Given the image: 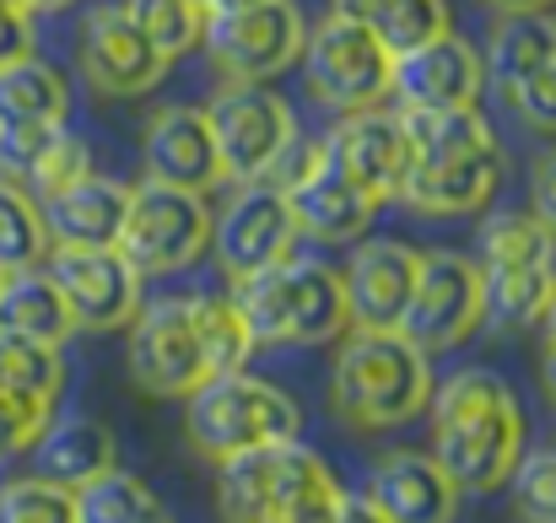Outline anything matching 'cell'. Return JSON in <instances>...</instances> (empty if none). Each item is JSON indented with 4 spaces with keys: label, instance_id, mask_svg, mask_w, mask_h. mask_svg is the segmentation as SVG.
Masks as SVG:
<instances>
[{
    "label": "cell",
    "instance_id": "6da1fadb",
    "mask_svg": "<svg viewBox=\"0 0 556 523\" xmlns=\"http://www.w3.org/2000/svg\"><path fill=\"white\" fill-rule=\"evenodd\" d=\"M432 459L459 492H503L514 464L525 459V410L514 388L486 372L465 367L448 383H432Z\"/></svg>",
    "mask_w": 556,
    "mask_h": 523
},
{
    "label": "cell",
    "instance_id": "7a4b0ae2",
    "mask_svg": "<svg viewBox=\"0 0 556 523\" xmlns=\"http://www.w3.org/2000/svg\"><path fill=\"white\" fill-rule=\"evenodd\" d=\"M432 361L400 330H346L330 372V405L357 432H389L427 410Z\"/></svg>",
    "mask_w": 556,
    "mask_h": 523
},
{
    "label": "cell",
    "instance_id": "3957f363",
    "mask_svg": "<svg viewBox=\"0 0 556 523\" xmlns=\"http://www.w3.org/2000/svg\"><path fill=\"white\" fill-rule=\"evenodd\" d=\"M232 303L254 346H336L352 330L341 270L325 259H281L260 276L232 281Z\"/></svg>",
    "mask_w": 556,
    "mask_h": 523
},
{
    "label": "cell",
    "instance_id": "277c9868",
    "mask_svg": "<svg viewBox=\"0 0 556 523\" xmlns=\"http://www.w3.org/2000/svg\"><path fill=\"white\" fill-rule=\"evenodd\" d=\"M303 432V410L287 388L243 372H216L185 399V437L189 448L211 464L265 448V443H292Z\"/></svg>",
    "mask_w": 556,
    "mask_h": 523
},
{
    "label": "cell",
    "instance_id": "5b68a950",
    "mask_svg": "<svg viewBox=\"0 0 556 523\" xmlns=\"http://www.w3.org/2000/svg\"><path fill=\"white\" fill-rule=\"evenodd\" d=\"M476 265L486 281V319L503 330H535L556 286V238L535 211H503L481 227Z\"/></svg>",
    "mask_w": 556,
    "mask_h": 523
},
{
    "label": "cell",
    "instance_id": "8992f818",
    "mask_svg": "<svg viewBox=\"0 0 556 523\" xmlns=\"http://www.w3.org/2000/svg\"><path fill=\"white\" fill-rule=\"evenodd\" d=\"M336 475L314 448L292 443H265L243 448L216 464V513L222 523H281L303 497L330 486Z\"/></svg>",
    "mask_w": 556,
    "mask_h": 523
},
{
    "label": "cell",
    "instance_id": "52a82bcc",
    "mask_svg": "<svg viewBox=\"0 0 556 523\" xmlns=\"http://www.w3.org/2000/svg\"><path fill=\"white\" fill-rule=\"evenodd\" d=\"M114 248L141 276H174V270L194 265L211 248V205H205V194L157 183V178L136 183Z\"/></svg>",
    "mask_w": 556,
    "mask_h": 523
},
{
    "label": "cell",
    "instance_id": "ba28073f",
    "mask_svg": "<svg viewBox=\"0 0 556 523\" xmlns=\"http://www.w3.org/2000/svg\"><path fill=\"white\" fill-rule=\"evenodd\" d=\"M303 81L308 92L336 109V114H363L378 109L389 98V71H394V54L378 43L368 22H352V16H325L308 38H303Z\"/></svg>",
    "mask_w": 556,
    "mask_h": 523
},
{
    "label": "cell",
    "instance_id": "9c48e42d",
    "mask_svg": "<svg viewBox=\"0 0 556 523\" xmlns=\"http://www.w3.org/2000/svg\"><path fill=\"white\" fill-rule=\"evenodd\" d=\"M486 324V281L481 265L454 254V248H432L421 254L416 270V292L400 314V335L416 350L438 356V350L465 346L476 330Z\"/></svg>",
    "mask_w": 556,
    "mask_h": 523
},
{
    "label": "cell",
    "instance_id": "30bf717a",
    "mask_svg": "<svg viewBox=\"0 0 556 523\" xmlns=\"http://www.w3.org/2000/svg\"><path fill=\"white\" fill-rule=\"evenodd\" d=\"M303 38H308V22L292 0H254V5L205 16L200 49L216 60L227 81H270L287 65H298Z\"/></svg>",
    "mask_w": 556,
    "mask_h": 523
},
{
    "label": "cell",
    "instance_id": "8fae6325",
    "mask_svg": "<svg viewBox=\"0 0 556 523\" xmlns=\"http://www.w3.org/2000/svg\"><path fill=\"white\" fill-rule=\"evenodd\" d=\"M130 330V383L152 399H189L211 367L200 346V324H194V297H157L141 303V314L125 324Z\"/></svg>",
    "mask_w": 556,
    "mask_h": 523
},
{
    "label": "cell",
    "instance_id": "7c38bea8",
    "mask_svg": "<svg viewBox=\"0 0 556 523\" xmlns=\"http://www.w3.org/2000/svg\"><path fill=\"white\" fill-rule=\"evenodd\" d=\"M43 270L60 286L76 330H92V335L125 330L147 303V276L119 248H65V243H54L43 254Z\"/></svg>",
    "mask_w": 556,
    "mask_h": 523
},
{
    "label": "cell",
    "instance_id": "4fadbf2b",
    "mask_svg": "<svg viewBox=\"0 0 556 523\" xmlns=\"http://www.w3.org/2000/svg\"><path fill=\"white\" fill-rule=\"evenodd\" d=\"M205 119L222 152V174L238 183L265 178V168L298 141V114L281 92H265V81H232L227 92H216Z\"/></svg>",
    "mask_w": 556,
    "mask_h": 523
},
{
    "label": "cell",
    "instance_id": "5bb4252c",
    "mask_svg": "<svg viewBox=\"0 0 556 523\" xmlns=\"http://www.w3.org/2000/svg\"><path fill=\"white\" fill-rule=\"evenodd\" d=\"M292 248H298V221L276 183L254 178L222 211H211V254L227 270V281L260 276V270L292 259Z\"/></svg>",
    "mask_w": 556,
    "mask_h": 523
},
{
    "label": "cell",
    "instance_id": "9a60e30c",
    "mask_svg": "<svg viewBox=\"0 0 556 523\" xmlns=\"http://www.w3.org/2000/svg\"><path fill=\"white\" fill-rule=\"evenodd\" d=\"M325 163L346 183H357L368 200H400V183L410 174V136L400 125V114L383 109H363V114H341V125L330 130Z\"/></svg>",
    "mask_w": 556,
    "mask_h": 523
},
{
    "label": "cell",
    "instance_id": "2e32d148",
    "mask_svg": "<svg viewBox=\"0 0 556 523\" xmlns=\"http://www.w3.org/2000/svg\"><path fill=\"white\" fill-rule=\"evenodd\" d=\"M503 183V146H459V152H432L410 157V174L400 183V200L421 216H476Z\"/></svg>",
    "mask_w": 556,
    "mask_h": 523
},
{
    "label": "cell",
    "instance_id": "e0dca14e",
    "mask_svg": "<svg viewBox=\"0 0 556 523\" xmlns=\"http://www.w3.org/2000/svg\"><path fill=\"white\" fill-rule=\"evenodd\" d=\"M481 87H486V60L454 27L410 54H394L389 71V92L405 109H476Z\"/></svg>",
    "mask_w": 556,
    "mask_h": 523
},
{
    "label": "cell",
    "instance_id": "ac0fdd59",
    "mask_svg": "<svg viewBox=\"0 0 556 523\" xmlns=\"http://www.w3.org/2000/svg\"><path fill=\"white\" fill-rule=\"evenodd\" d=\"M174 60H163L147 33L119 11V5H98L81 27V71L103 98H141L168 76Z\"/></svg>",
    "mask_w": 556,
    "mask_h": 523
},
{
    "label": "cell",
    "instance_id": "d6986e66",
    "mask_svg": "<svg viewBox=\"0 0 556 523\" xmlns=\"http://www.w3.org/2000/svg\"><path fill=\"white\" fill-rule=\"evenodd\" d=\"M416 270H421V254L400 238L357 243V254L341 270L352 330H400V314L416 292Z\"/></svg>",
    "mask_w": 556,
    "mask_h": 523
},
{
    "label": "cell",
    "instance_id": "ffe728a7",
    "mask_svg": "<svg viewBox=\"0 0 556 523\" xmlns=\"http://www.w3.org/2000/svg\"><path fill=\"white\" fill-rule=\"evenodd\" d=\"M281 194L292 205L298 238H319V243H363V232L372 227V211H378V200H368L357 183H346L325 163V146Z\"/></svg>",
    "mask_w": 556,
    "mask_h": 523
},
{
    "label": "cell",
    "instance_id": "44dd1931",
    "mask_svg": "<svg viewBox=\"0 0 556 523\" xmlns=\"http://www.w3.org/2000/svg\"><path fill=\"white\" fill-rule=\"evenodd\" d=\"M368 497L383 508L389 523H454L465 492L443 475V464L432 454L394 448V454H383L372 464Z\"/></svg>",
    "mask_w": 556,
    "mask_h": 523
},
{
    "label": "cell",
    "instance_id": "7402d4cb",
    "mask_svg": "<svg viewBox=\"0 0 556 523\" xmlns=\"http://www.w3.org/2000/svg\"><path fill=\"white\" fill-rule=\"evenodd\" d=\"M147 178L157 183H174V189H216L222 183V152H216V136H211V119L205 109H163L152 125H147Z\"/></svg>",
    "mask_w": 556,
    "mask_h": 523
},
{
    "label": "cell",
    "instance_id": "603a6c76",
    "mask_svg": "<svg viewBox=\"0 0 556 523\" xmlns=\"http://www.w3.org/2000/svg\"><path fill=\"white\" fill-rule=\"evenodd\" d=\"M43 205V227H49V248H114L119 227H125V205H130V183L103 174H81L65 183L60 194L38 200Z\"/></svg>",
    "mask_w": 556,
    "mask_h": 523
},
{
    "label": "cell",
    "instance_id": "cb8c5ba5",
    "mask_svg": "<svg viewBox=\"0 0 556 523\" xmlns=\"http://www.w3.org/2000/svg\"><path fill=\"white\" fill-rule=\"evenodd\" d=\"M27 454H33V475L54 481L65 492H76L119 464V443L98 416H60V421L49 416V426L38 432V443Z\"/></svg>",
    "mask_w": 556,
    "mask_h": 523
},
{
    "label": "cell",
    "instance_id": "d4e9b609",
    "mask_svg": "<svg viewBox=\"0 0 556 523\" xmlns=\"http://www.w3.org/2000/svg\"><path fill=\"white\" fill-rule=\"evenodd\" d=\"M0 330L5 335H27L43 346H65L76 335V319L60 297V286L49 281V270H11L0 276Z\"/></svg>",
    "mask_w": 556,
    "mask_h": 523
},
{
    "label": "cell",
    "instance_id": "484cf974",
    "mask_svg": "<svg viewBox=\"0 0 556 523\" xmlns=\"http://www.w3.org/2000/svg\"><path fill=\"white\" fill-rule=\"evenodd\" d=\"M71 119V87L54 65L38 54H22L0 65V125H65Z\"/></svg>",
    "mask_w": 556,
    "mask_h": 523
},
{
    "label": "cell",
    "instance_id": "4316f807",
    "mask_svg": "<svg viewBox=\"0 0 556 523\" xmlns=\"http://www.w3.org/2000/svg\"><path fill=\"white\" fill-rule=\"evenodd\" d=\"M556 60V22L546 11H519V16H503L497 33H492V60L486 71L514 92L519 81H530L535 71H546Z\"/></svg>",
    "mask_w": 556,
    "mask_h": 523
},
{
    "label": "cell",
    "instance_id": "83f0119b",
    "mask_svg": "<svg viewBox=\"0 0 556 523\" xmlns=\"http://www.w3.org/2000/svg\"><path fill=\"white\" fill-rule=\"evenodd\" d=\"M71 502H76V523H157L163 519L157 492H152L141 475L119 470V464L103 470L98 481L76 486Z\"/></svg>",
    "mask_w": 556,
    "mask_h": 523
},
{
    "label": "cell",
    "instance_id": "f1b7e54d",
    "mask_svg": "<svg viewBox=\"0 0 556 523\" xmlns=\"http://www.w3.org/2000/svg\"><path fill=\"white\" fill-rule=\"evenodd\" d=\"M49 254V227H43V205L38 194H27V183L0 178V270H38Z\"/></svg>",
    "mask_w": 556,
    "mask_h": 523
},
{
    "label": "cell",
    "instance_id": "f546056e",
    "mask_svg": "<svg viewBox=\"0 0 556 523\" xmlns=\"http://www.w3.org/2000/svg\"><path fill=\"white\" fill-rule=\"evenodd\" d=\"M119 11L147 33V43L163 60H185L205 38V5L200 0H125Z\"/></svg>",
    "mask_w": 556,
    "mask_h": 523
},
{
    "label": "cell",
    "instance_id": "4dcf8cb0",
    "mask_svg": "<svg viewBox=\"0 0 556 523\" xmlns=\"http://www.w3.org/2000/svg\"><path fill=\"white\" fill-rule=\"evenodd\" d=\"M194 324H200V346H205V367L216 372H243L254 356V335L238 314L232 297H194Z\"/></svg>",
    "mask_w": 556,
    "mask_h": 523
},
{
    "label": "cell",
    "instance_id": "1f68e13d",
    "mask_svg": "<svg viewBox=\"0 0 556 523\" xmlns=\"http://www.w3.org/2000/svg\"><path fill=\"white\" fill-rule=\"evenodd\" d=\"M0 383L54 405L60 388H65L60 346H43V341H27V335H5V330H0Z\"/></svg>",
    "mask_w": 556,
    "mask_h": 523
},
{
    "label": "cell",
    "instance_id": "d6a6232c",
    "mask_svg": "<svg viewBox=\"0 0 556 523\" xmlns=\"http://www.w3.org/2000/svg\"><path fill=\"white\" fill-rule=\"evenodd\" d=\"M368 27L389 54H410V49L443 38L454 22H448V0H383Z\"/></svg>",
    "mask_w": 556,
    "mask_h": 523
},
{
    "label": "cell",
    "instance_id": "836d02e7",
    "mask_svg": "<svg viewBox=\"0 0 556 523\" xmlns=\"http://www.w3.org/2000/svg\"><path fill=\"white\" fill-rule=\"evenodd\" d=\"M0 523H76V502L65 486L22 475L0 486Z\"/></svg>",
    "mask_w": 556,
    "mask_h": 523
},
{
    "label": "cell",
    "instance_id": "e575fe53",
    "mask_svg": "<svg viewBox=\"0 0 556 523\" xmlns=\"http://www.w3.org/2000/svg\"><path fill=\"white\" fill-rule=\"evenodd\" d=\"M508 497L525 523H556V454H525L508 475Z\"/></svg>",
    "mask_w": 556,
    "mask_h": 523
},
{
    "label": "cell",
    "instance_id": "d590c367",
    "mask_svg": "<svg viewBox=\"0 0 556 523\" xmlns=\"http://www.w3.org/2000/svg\"><path fill=\"white\" fill-rule=\"evenodd\" d=\"M49 416H54L49 399H33V394L0 383V459L27 454V448L38 443V432L49 426Z\"/></svg>",
    "mask_w": 556,
    "mask_h": 523
},
{
    "label": "cell",
    "instance_id": "8d00e7d4",
    "mask_svg": "<svg viewBox=\"0 0 556 523\" xmlns=\"http://www.w3.org/2000/svg\"><path fill=\"white\" fill-rule=\"evenodd\" d=\"M65 125H0V178L27 183Z\"/></svg>",
    "mask_w": 556,
    "mask_h": 523
},
{
    "label": "cell",
    "instance_id": "74e56055",
    "mask_svg": "<svg viewBox=\"0 0 556 523\" xmlns=\"http://www.w3.org/2000/svg\"><path fill=\"white\" fill-rule=\"evenodd\" d=\"M81 174H92V157H87V146H81L76 136H65V130H60V141L43 152V163L33 168L27 183L38 189V200H49V194H60L65 183H76Z\"/></svg>",
    "mask_w": 556,
    "mask_h": 523
},
{
    "label": "cell",
    "instance_id": "f35d334b",
    "mask_svg": "<svg viewBox=\"0 0 556 523\" xmlns=\"http://www.w3.org/2000/svg\"><path fill=\"white\" fill-rule=\"evenodd\" d=\"M514 103H519V114H525L535 130H556V60L546 71H535L530 81L514 87Z\"/></svg>",
    "mask_w": 556,
    "mask_h": 523
},
{
    "label": "cell",
    "instance_id": "ab89813d",
    "mask_svg": "<svg viewBox=\"0 0 556 523\" xmlns=\"http://www.w3.org/2000/svg\"><path fill=\"white\" fill-rule=\"evenodd\" d=\"M33 54V11L22 5H0V65Z\"/></svg>",
    "mask_w": 556,
    "mask_h": 523
},
{
    "label": "cell",
    "instance_id": "60d3db41",
    "mask_svg": "<svg viewBox=\"0 0 556 523\" xmlns=\"http://www.w3.org/2000/svg\"><path fill=\"white\" fill-rule=\"evenodd\" d=\"M530 200H535V216L546 221V232L556 238V152H546L535 163V178H530Z\"/></svg>",
    "mask_w": 556,
    "mask_h": 523
},
{
    "label": "cell",
    "instance_id": "b9f144b4",
    "mask_svg": "<svg viewBox=\"0 0 556 523\" xmlns=\"http://www.w3.org/2000/svg\"><path fill=\"white\" fill-rule=\"evenodd\" d=\"M336 523H389L383 508L372 502L368 492H341V508H336Z\"/></svg>",
    "mask_w": 556,
    "mask_h": 523
},
{
    "label": "cell",
    "instance_id": "7bdbcfd3",
    "mask_svg": "<svg viewBox=\"0 0 556 523\" xmlns=\"http://www.w3.org/2000/svg\"><path fill=\"white\" fill-rule=\"evenodd\" d=\"M383 0H336L330 5V16H352V22H372V11H378Z\"/></svg>",
    "mask_w": 556,
    "mask_h": 523
},
{
    "label": "cell",
    "instance_id": "ee69618b",
    "mask_svg": "<svg viewBox=\"0 0 556 523\" xmlns=\"http://www.w3.org/2000/svg\"><path fill=\"white\" fill-rule=\"evenodd\" d=\"M486 5H497V16H519V11H546L556 0H486Z\"/></svg>",
    "mask_w": 556,
    "mask_h": 523
},
{
    "label": "cell",
    "instance_id": "f6af8a7d",
    "mask_svg": "<svg viewBox=\"0 0 556 523\" xmlns=\"http://www.w3.org/2000/svg\"><path fill=\"white\" fill-rule=\"evenodd\" d=\"M541 383H546V394L556 399V341L546 346V356H541Z\"/></svg>",
    "mask_w": 556,
    "mask_h": 523
},
{
    "label": "cell",
    "instance_id": "bcb514c9",
    "mask_svg": "<svg viewBox=\"0 0 556 523\" xmlns=\"http://www.w3.org/2000/svg\"><path fill=\"white\" fill-rule=\"evenodd\" d=\"M205 5V16H216V11H238V5H254V0H200Z\"/></svg>",
    "mask_w": 556,
    "mask_h": 523
},
{
    "label": "cell",
    "instance_id": "7dc6e473",
    "mask_svg": "<svg viewBox=\"0 0 556 523\" xmlns=\"http://www.w3.org/2000/svg\"><path fill=\"white\" fill-rule=\"evenodd\" d=\"M541 324H546V341H556V286H552V303H546V319Z\"/></svg>",
    "mask_w": 556,
    "mask_h": 523
},
{
    "label": "cell",
    "instance_id": "c3c4849f",
    "mask_svg": "<svg viewBox=\"0 0 556 523\" xmlns=\"http://www.w3.org/2000/svg\"><path fill=\"white\" fill-rule=\"evenodd\" d=\"M27 5H33V11H65L71 0H27Z\"/></svg>",
    "mask_w": 556,
    "mask_h": 523
},
{
    "label": "cell",
    "instance_id": "681fc988",
    "mask_svg": "<svg viewBox=\"0 0 556 523\" xmlns=\"http://www.w3.org/2000/svg\"><path fill=\"white\" fill-rule=\"evenodd\" d=\"M0 5H22V11H33V5H27V0H0Z\"/></svg>",
    "mask_w": 556,
    "mask_h": 523
},
{
    "label": "cell",
    "instance_id": "f907efd6",
    "mask_svg": "<svg viewBox=\"0 0 556 523\" xmlns=\"http://www.w3.org/2000/svg\"><path fill=\"white\" fill-rule=\"evenodd\" d=\"M157 523H168V519H157Z\"/></svg>",
    "mask_w": 556,
    "mask_h": 523
},
{
    "label": "cell",
    "instance_id": "816d5d0a",
    "mask_svg": "<svg viewBox=\"0 0 556 523\" xmlns=\"http://www.w3.org/2000/svg\"><path fill=\"white\" fill-rule=\"evenodd\" d=\"M0 276H5V270H0Z\"/></svg>",
    "mask_w": 556,
    "mask_h": 523
}]
</instances>
